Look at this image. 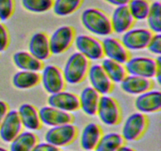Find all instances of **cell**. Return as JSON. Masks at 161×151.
<instances>
[{
    "mask_svg": "<svg viewBox=\"0 0 161 151\" xmlns=\"http://www.w3.org/2000/svg\"><path fill=\"white\" fill-rule=\"evenodd\" d=\"M151 3L148 0H130L127 4L129 11L135 20H146Z\"/></svg>",
    "mask_w": 161,
    "mask_h": 151,
    "instance_id": "f1b7e54d",
    "label": "cell"
},
{
    "mask_svg": "<svg viewBox=\"0 0 161 151\" xmlns=\"http://www.w3.org/2000/svg\"><path fill=\"white\" fill-rule=\"evenodd\" d=\"M135 107L137 109V112H139L145 115L160 111V91L150 89L138 95L135 101Z\"/></svg>",
    "mask_w": 161,
    "mask_h": 151,
    "instance_id": "4fadbf2b",
    "label": "cell"
},
{
    "mask_svg": "<svg viewBox=\"0 0 161 151\" xmlns=\"http://www.w3.org/2000/svg\"><path fill=\"white\" fill-rule=\"evenodd\" d=\"M153 36L149 28H130L123 34L120 41L128 51H138L147 48Z\"/></svg>",
    "mask_w": 161,
    "mask_h": 151,
    "instance_id": "9c48e42d",
    "label": "cell"
},
{
    "mask_svg": "<svg viewBox=\"0 0 161 151\" xmlns=\"http://www.w3.org/2000/svg\"><path fill=\"white\" fill-rule=\"evenodd\" d=\"M113 32L123 35L129 29L132 28L135 24V19L129 11L128 6H116L110 17Z\"/></svg>",
    "mask_w": 161,
    "mask_h": 151,
    "instance_id": "e0dca14e",
    "label": "cell"
},
{
    "mask_svg": "<svg viewBox=\"0 0 161 151\" xmlns=\"http://www.w3.org/2000/svg\"><path fill=\"white\" fill-rule=\"evenodd\" d=\"M102 69L113 83H120L127 75L124 64L112 61L108 58H102L101 63Z\"/></svg>",
    "mask_w": 161,
    "mask_h": 151,
    "instance_id": "4316f807",
    "label": "cell"
},
{
    "mask_svg": "<svg viewBox=\"0 0 161 151\" xmlns=\"http://www.w3.org/2000/svg\"><path fill=\"white\" fill-rule=\"evenodd\" d=\"M77 52L81 53L88 61H97L104 58L102 41L88 35H78L74 39Z\"/></svg>",
    "mask_w": 161,
    "mask_h": 151,
    "instance_id": "52a82bcc",
    "label": "cell"
},
{
    "mask_svg": "<svg viewBox=\"0 0 161 151\" xmlns=\"http://www.w3.org/2000/svg\"><path fill=\"white\" fill-rule=\"evenodd\" d=\"M39 114L42 125L50 127L70 124L73 120V116L71 113L61 111L50 105H45L39 109Z\"/></svg>",
    "mask_w": 161,
    "mask_h": 151,
    "instance_id": "2e32d148",
    "label": "cell"
},
{
    "mask_svg": "<svg viewBox=\"0 0 161 151\" xmlns=\"http://www.w3.org/2000/svg\"><path fill=\"white\" fill-rule=\"evenodd\" d=\"M78 134L77 127L72 123L50 127L45 134V142L58 148L71 144Z\"/></svg>",
    "mask_w": 161,
    "mask_h": 151,
    "instance_id": "8992f818",
    "label": "cell"
},
{
    "mask_svg": "<svg viewBox=\"0 0 161 151\" xmlns=\"http://www.w3.org/2000/svg\"><path fill=\"white\" fill-rule=\"evenodd\" d=\"M102 135V128L98 124L94 122L88 123L80 133V146L84 151L94 150Z\"/></svg>",
    "mask_w": 161,
    "mask_h": 151,
    "instance_id": "44dd1931",
    "label": "cell"
},
{
    "mask_svg": "<svg viewBox=\"0 0 161 151\" xmlns=\"http://www.w3.org/2000/svg\"><path fill=\"white\" fill-rule=\"evenodd\" d=\"M22 126L31 131H36L42 127L39 109L29 103H23L17 110Z\"/></svg>",
    "mask_w": 161,
    "mask_h": 151,
    "instance_id": "d6986e66",
    "label": "cell"
},
{
    "mask_svg": "<svg viewBox=\"0 0 161 151\" xmlns=\"http://www.w3.org/2000/svg\"><path fill=\"white\" fill-rule=\"evenodd\" d=\"M103 54L105 58L124 64L130 58V53L125 48L120 39L107 36L102 41Z\"/></svg>",
    "mask_w": 161,
    "mask_h": 151,
    "instance_id": "5bb4252c",
    "label": "cell"
},
{
    "mask_svg": "<svg viewBox=\"0 0 161 151\" xmlns=\"http://www.w3.org/2000/svg\"><path fill=\"white\" fill-rule=\"evenodd\" d=\"M118 151H136V150H135V149H133V148L130 147V146L124 145L122 147H120L119 149H118Z\"/></svg>",
    "mask_w": 161,
    "mask_h": 151,
    "instance_id": "74e56055",
    "label": "cell"
},
{
    "mask_svg": "<svg viewBox=\"0 0 161 151\" xmlns=\"http://www.w3.org/2000/svg\"><path fill=\"white\" fill-rule=\"evenodd\" d=\"M0 151H9V150H8V149H6V148L0 146Z\"/></svg>",
    "mask_w": 161,
    "mask_h": 151,
    "instance_id": "f35d334b",
    "label": "cell"
},
{
    "mask_svg": "<svg viewBox=\"0 0 161 151\" xmlns=\"http://www.w3.org/2000/svg\"><path fill=\"white\" fill-rule=\"evenodd\" d=\"M14 65L20 70L39 72L42 70L43 64L27 50H19L13 55Z\"/></svg>",
    "mask_w": 161,
    "mask_h": 151,
    "instance_id": "603a6c76",
    "label": "cell"
},
{
    "mask_svg": "<svg viewBox=\"0 0 161 151\" xmlns=\"http://www.w3.org/2000/svg\"><path fill=\"white\" fill-rule=\"evenodd\" d=\"M148 126L146 115L135 112L129 115L121 128V135L124 141L134 142L139 139L146 131Z\"/></svg>",
    "mask_w": 161,
    "mask_h": 151,
    "instance_id": "5b68a950",
    "label": "cell"
},
{
    "mask_svg": "<svg viewBox=\"0 0 161 151\" xmlns=\"http://www.w3.org/2000/svg\"><path fill=\"white\" fill-rule=\"evenodd\" d=\"M124 143L125 141L120 133L108 132L102 135L94 151H118Z\"/></svg>",
    "mask_w": 161,
    "mask_h": 151,
    "instance_id": "484cf974",
    "label": "cell"
},
{
    "mask_svg": "<svg viewBox=\"0 0 161 151\" xmlns=\"http://www.w3.org/2000/svg\"><path fill=\"white\" fill-rule=\"evenodd\" d=\"M47 104L50 106L69 113L80 109L78 95L64 90L50 94L47 98Z\"/></svg>",
    "mask_w": 161,
    "mask_h": 151,
    "instance_id": "7c38bea8",
    "label": "cell"
},
{
    "mask_svg": "<svg viewBox=\"0 0 161 151\" xmlns=\"http://www.w3.org/2000/svg\"><path fill=\"white\" fill-rule=\"evenodd\" d=\"M28 47V51L42 62L48 59L51 55L49 36L42 31H37L31 36Z\"/></svg>",
    "mask_w": 161,
    "mask_h": 151,
    "instance_id": "ac0fdd59",
    "label": "cell"
},
{
    "mask_svg": "<svg viewBox=\"0 0 161 151\" xmlns=\"http://www.w3.org/2000/svg\"><path fill=\"white\" fill-rule=\"evenodd\" d=\"M83 26L92 34L102 37H107L113 33L110 17L102 9L88 8L81 14Z\"/></svg>",
    "mask_w": 161,
    "mask_h": 151,
    "instance_id": "7a4b0ae2",
    "label": "cell"
},
{
    "mask_svg": "<svg viewBox=\"0 0 161 151\" xmlns=\"http://www.w3.org/2000/svg\"><path fill=\"white\" fill-rule=\"evenodd\" d=\"M78 97L80 109L87 116H95L100 100V94L91 86H88L82 90Z\"/></svg>",
    "mask_w": 161,
    "mask_h": 151,
    "instance_id": "7402d4cb",
    "label": "cell"
},
{
    "mask_svg": "<svg viewBox=\"0 0 161 151\" xmlns=\"http://www.w3.org/2000/svg\"><path fill=\"white\" fill-rule=\"evenodd\" d=\"M22 129L23 126L17 110H9L0 124V138L4 143H9Z\"/></svg>",
    "mask_w": 161,
    "mask_h": 151,
    "instance_id": "9a60e30c",
    "label": "cell"
},
{
    "mask_svg": "<svg viewBox=\"0 0 161 151\" xmlns=\"http://www.w3.org/2000/svg\"><path fill=\"white\" fill-rule=\"evenodd\" d=\"M119 84L124 93L137 96L152 89L153 87V83L149 79L132 75L126 76Z\"/></svg>",
    "mask_w": 161,
    "mask_h": 151,
    "instance_id": "ffe728a7",
    "label": "cell"
},
{
    "mask_svg": "<svg viewBox=\"0 0 161 151\" xmlns=\"http://www.w3.org/2000/svg\"><path fill=\"white\" fill-rule=\"evenodd\" d=\"M40 83V74L31 71L20 70L17 72L12 78L14 87L19 90H28Z\"/></svg>",
    "mask_w": 161,
    "mask_h": 151,
    "instance_id": "d4e9b609",
    "label": "cell"
},
{
    "mask_svg": "<svg viewBox=\"0 0 161 151\" xmlns=\"http://www.w3.org/2000/svg\"><path fill=\"white\" fill-rule=\"evenodd\" d=\"M83 0H53V13L59 17H66L75 13L81 6Z\"/></svg>",
    "mask_w": 161,
    "mask_h": 151,
    "instance_id": "83f0119b",
    "label": "cell"
},
{
    "mask_svg": "<svg viewBox=\"0 0 161 151\" xmlns=\"http://www.w3.org/2000/svg\"><path fill=\"white\" fill-rule=\"evenodd\" d=\"M101 122L112 127L117 125L121 120V110L117 101L112 96L101 95L97 113Z\"/></svg>",
    "mask_w": 161,
    "mask_h": 151,
    "instance_id": "277c9868",
    "label": "cell"
},
{
    "mask_svg": "<svg viewBox=\"0 0 161 151\" xmlns=\"http://www.w3.org/2000/svg\"><path fill=\"white\" fill-rule=\"evenodd\" d=\"M31 151H60L59 148L47 143H38Z\"/></svg>",
    "mask_w": 161,
    "mask_h": 151,
    "instance_id": "e575fe53",
    "label": "cell"
},
{
    "mask_svg": "<svg viewBox=\"0 0 161 151\" xmlns=\"http://www.w3.org/2000/svg\"><path fill=\"white\" fill-rule=\"evenodd\" d=\"M40 83L46 92L49 94L63 91L66 84L62 71L54 64H47L42 67L40 74Z\"/></svg>",
    "mask_w": 161,
    "mask_h": 151,
    "instance_id": "30bf717a",
    "label": "cell"
},
{
    "mask_svg": "<svg viewBox=\"0 0 161 151\" xmlns=\"http://www.w3.org/2000/svg\"><path fill=\"white\" fill-rule=\"evenodd\" d=\"M127 75L143 78L155 79L157 83L161 81V57L153 58L146 56H136L129 58L124 64Z\"/></svg>",
    "mask_w": 161,
    "mask_h": 151,
    "instance_id": "6da1fadb",
    "label": "cell"
},
{
    "mask_svg": "<svg viewBox=\"0 0 161 151\" xmlns=\"http://www.w3.org/2000/svg\"><path fill=\"white\" fill-rule=\"evenodd\" d=\"M61 151H72V150H61Z\"/></svg>",
    "mask_w": 161,
    "mask_h": 151,
    "instance_id": "ab89813d",
    "label": "cell"
},
{
    "mask_svg": "<svg viewBox=\"0 0 161 151\" xmlns=\"http://www.w3.org/2000/svg\"><path fill=\"white\" fill-rule=\"evenodd\" d=\"M105 1L109 3V4L113 5V6H119L127 5L129 3V2H130V0H105Z\"/></svg>",
    "mask_w": 161,
    "mask_h": 151,
    "instance_id": "8d00e7d4",
    "label": "cell"
},
{
    "mask_svg": "<svg viewBox=\"0 0 161 151\" xmlns=\"http://www.w3.org/2000/svg\"><path fill=\"white\" fill-rule=\"evenodd\" d=\"M38 143V137L31 131H22L9 143V151H31Z\"/></svg>",
    "mask_w": 161,
    "mask_h": 151,
    "instance_id": "cb8c5ba5",
    "label": "cell"
},
{
    "mask_svg": "<svg viewBox=\"0 0 161 151\" xmlns=\"http://www.w3.org/2000/svg\"><path fill=\"white\" fill-rule=\"evenodd\" d=\"M9 111V105L6 102L0 100V124L3 122L6 113Z\"/></svg>",
    "mask_w": 161,
    "mask_h": 151,
    "instance_id": "d590c367",
    "label": "cell"
},
{
    "mask_svg": "<svg viewBox=\"0 0 161 151\" xmlns=\"http://www.w3.org/2000/svg\"><path fill=\"white\" fill-rule=\"evenodd\" d=\"M86 77L91 87L95 90L100 95H107L113 90V83L100 64H91Z\"/></svg>",
    "mask_w": 161,
    "mask_h": 151,
    "instance_id": "8fae6325",
    "label": "cell"
},
{
    "mask_svg": "<svg viewBox=\"0 0 161 151\" xmlns=\"http://www.w3.org/2000/svg\"><path fill=\"white\" fill-rule=\"evenodd\" d=\"M14 11V0H0V20L6 21Z\"/></svg>",
    "mask_w": 161,
    "mask_h": 151,
    "instance_id": "1f68e13d",
    "label": "cell"
},
{
    "mask_svg": "<svg viewBox=\"0 0 161 151\" xmlns=\"http://www.w3.org/2000/svg\"><path fill=\"white\" fill-rule=\"evenodd\" d=\"M149 29L153 34H160L161 32V4L159 1L151 3L150 10L147 18Z\"/></svg>",
    "mask_w": 161,
    "mask_h": 151,
    "instance_id": "f546056e",
    "label": "cell"
},
{
    "mask_svg": "<svg viewBox=\"0 0 161 151\" xmlns=\"http://www.w3.org/2000/svg\"><path fill=\"white\" fill-rule=\"evenodd\" d=\"M90 65V61L79 52L69 55L61 70L65 83L76 85L83 82L87 76Z\"/></svg>",
    "mask_w": 161,
    "mask_h": 151,
    "instance_id": "3957f363",
    "label": "cell"
},
{
    "mask_svg": "<svg viewBox=\"0 0 161 151\" xmlns=\"http://www.w3.org/2000/svg\"><path fill=\"white\" fill-rule=\"evenodd\" d=\"M90 151H94V150H90Z\"/></svg>",
    "mask_w": 161,
    "mask_h": 151,
    "instance_id": "60d3db41",
    "label": "cell"
},
{
    "mask_svg": "<svg viewBox=\"0 0 161 151\" xmlns=\"http://www.w3.org/2000/svg\"><path fill=\"white\" fill-rule=\"evenodd\" d=\"M53 0H21V4L26 10L35 14H42L53 7Z\"/></svg>",
    "mask_w": 161,
    "mask_h": 151,
    "instance_id": "4dcf8cb0",
    "label": "cell"
},
{
    "mask_svg": "<svg viewBox=\"0 0 161 151\" xmlns=\"http://www.w3.org/2000/svg\"><path fill=\"white\" fill-rule=\"evenodd\" d=\"M75 29L69 25H62L49 36L51 54L59 55L64 53L72 46L75 39Z\"/></svg>",
    "mask_w": 161,
    "mask_h": 151,
    "instance_id": "ba28073f",
    "label": "cell"
},
{
    "mask_svg": "<svg viewBox=\"0 0 161 151\" xmlns=\"http://www.w3.org/2000/svg\"><path fill=\"white\" fill-rule=\"evenodd\" d=\"M148 50L151 53L157 55V57L161 55V35L153 34L152 39L149 41V43L147 47Z\"/></svg>",
    "mask_w": 161,
    "mask_h": 151,
    "instance_id": "d6a6232c",
    "label": "cell"
},
{
    "mask_svg": "<svg viewBox=\"0 0 161 151\" xmlns=\"http://www.w3.org/2000/svg\"><path fill=\"white\" fill-rule=\"evenodd\" d=\"M9 43V35L6 27L0 23V53L7 49Z\"/></svg>",
    "mask_w": 161,
    "mask_h": 151,
    "instance_id": "836d02e7",
    "label": "cell"
}]
</instances>
